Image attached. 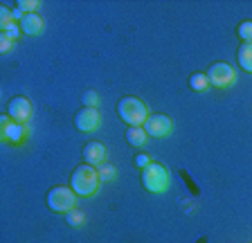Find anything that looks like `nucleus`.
I'll list each match as a JSON object with an SVG mask.
<instances>
[{
  "mask_svg": "<svg viewBox=\"0 0 252 243\" xmlns=\"http://www.w3.org/2000/svg\"><path fill=\"white\" fill-rule=\"evenodd\" d=\"M101 178L97 167H90V164H79L74 167V171L70 174V189L79 196V198H93L97 191H99Z\"/></svg>",
  "mask_w": 252,
  "mask_h": 243,
  "instance_id": "obj_1",
  "label": "nucleus"
},
{
  "mask_svg": "<svg viewBox=\"0 0 252 243\" xmlns=\"http://www.w3.org/2000/svg\"><path fill=\"white\" fill-rule=\"evenodd\" d=\"M149 115V106L135 95H126L117 101V117L126 126H144Z\"/></svg>",
  "mask_w": 252,
  "mask_h": 243,
  "instance_id": "obj_2",
  "label": "nucleus"
},
{
  "mask_svg": "<svg viewBox=\"0 0 252 243\" xmlns=\"http://www.w3.org/2000/svg\"><path fill=\"white\" fill-rule=\"evenodd\" d=\"M142 187L151 194H162V191L169 189V182H171V176H169V169L160 162H151L149 167H144L140 174Z\"/></svg>",
  "mask_w": 252,
  "mask_h": 243,
  "instance_id": "obj_3",
  "label": "nucleus"
},
{
  "mask_svg": "<svg viewBox=\"0 0 252 243\" xmlns=\"http://www.w3.org/2000/svg\"><path fill=\"white\" fill-rule=\"evenodd\" d=\"M77 198L79 196L70 187L57 185L47 189L45 203H47V210L54 212V214H68V212H72L77 207Z\"/></svg>",
  "mask_w": 252,
  "mask_h": 243,
  "instance_id": "obj_4",
  "label": "nucleus"
},
{
  "mask_svg": "<svg viewBox=\"0 0 252 243\" xmlns=\"http://www.w3.org/2000/svg\"><path fill=\"white\" fill-rule=\"evenodd\" d=\"M205 74H207V79H210V86H214V88H227V86H232L236 79L234 68H232L230 63H225V61H214Z\"/></svg>",
  "mask_w": 252,
  "mask_h": 243,
  "instance_id": "obj_5",
  "label": "nucleus"
},
{
  "mask_svg": "<svg viewBox=\"0 0 252 243\" xmlns=\"http://www.w3.org/2000/svg\"><path fill=\"white\" fill-rule=\"evenodd\" d=\"M0 133H2V142L23 144L27 138V124H18L9 115H2L0 117Z\"/></svg>",
  "mask_w": 252,
  "mask_h": 243,
  "instance_id": "obj_6",
  "label": "nucleus"
},
{
  "mask_svg": "<svg viewBox=\"0 0 252 243\" xmlns=\"http://www.w3.org/2000/svg\"><path fill=\"white\" fill-rule=\"evenodd\" d=\"M72 124H74V128L81 133H94L101 126L99 108H81V111H77L72 117Z\"/></svg>",
  "mask_w": 252,
  "mask_h": 243,
  "instance_id": "obj_7",
  "label": "nucleus"
},
{
  "mask_svg": "<svg viewBox=\"0 0 252 243\" xmlns=\"http://www.w3.org/2000/svg\"><path fill=\"white\" fill-rule=\"evenodd\" d=\"M144 128H147L149 138H167L173 131V122H171V117L164 115V113H156V115H149Z\"/></svg>",
  "mask_w": 252,
  "mask_h": 243,
  "instance_id": "obj_8",
  "label": "nucleus"
},
{
  "mask_svg": "<svg viewBox=\"0 0 252 243\" xmlns=\"http://www.w3.org/2000/svg\"><path fill=\"white\" fill-rule=\"evenodd\" d=\"M7 115L14 122H18V124H27L32 117V101L25 95L11 97L9 104H7Z\"/></svg>",
  "mask_w": 252,
  "mask_h": 243,
  "instance_id": "obj_9",
  "label": "nucleus"
},
{
  "mask_svg": "<svg viewBox=\"0 0 252 243\" xmlns=\"http://www.w3.org/2000/svg\"><path fill=\"white\" fill-rule=\"evenodd\" d=\"M81 155H84V164L97 167V164H101L106 160V147L99 142V140H90V142L84 144Z\"/></svg>",
  "mask_w": 252,
  "mask_h": 243,
  "instance_id": "obj_10",
  "label": "nucleus"
},
{
  "mask_svg": "<svg viewBox=\"0 0 252 243\" xmlns=\"http://www.w3.org/2000/svg\"><path fill=\"white\" fill-rule=\"evenodd\" d=\"M21 32L25 34V36H41V34L45 32V21H43V16L38 11H34V14H23Z\"/></svg>",
  "mask_w": 252,
  "mask_h": 243,
  "instance_id": "obj_11",
  "label": "nucleus"
},
{
  "mask_svg": "<svg viewBox=\"0 0 252 243\" xmlns=\"http://www.w3.org/2000/svg\"><path fill=\"white\" fill-rule=\"evenodd\" d=\"M124 140L131 144V147L142 149L144 144H147V140H149V133H147V128L144 126H126Z\"/></svg>",
  "mask_w": 252,
  "mask_h": 243,
  "instance_id": "obj_12",
  "label": "nucleus"
},
{
  "mask_svg": "<svg viewBox=\"0 0 252 243\" xmlns=\"http://www.w3.org/2000/svg\"><path fill=\"white\" fill-rule=\"evenodd\" d=\"M236 61L241 65L243 72L252 74V43H241L236 50Z\"/></svg>",
  "mask_w": 252,
  "mask_h": 243,
  "instance_id": "obj_13",
  "label": "nucleus"
},
{
  "mask_svg": "<svg viewBox=\"0 0 252 243\" xmlns=\"http://www.w3.org/2000/svg\"><path fill=\"white\" fill-rule=\"evenodd\" d=\"M189 88L194 90V92H205V90L210 88V79H207V74L205 72H191L187 79Z\"/></svg>",
  "mask_w": 252,
  "mask_h": 243,
  "instance_id": "obj_14",
  "label": "nucleus"
},
{
  "mask_svg": "<svg viewBox=\"0 0 252 243\" xmlns=\"http://www.w3.org/2000/svg\"><path fill=\"white\" fill-rule=\"evenodd\" d=\"M236 36L243 43H252V21H241L236 25Z\"/></svg>",
  "mask_w": 252,
  "mask_h": 243,
  "instance_id": "obj_15",
  "label": "nucleus"
},
{
  "mask_svg": "<svg viewBox=\"0 0 252 243\" xmlns=\"http://www.w3.org/2000/svg\"><path fill=\"white\" fill-rule=\"evenodd\" d=\"M65 221H68V225H72V227H81L84 225V221H86V216H84V212L79 210V207H74L72 212L65 214Z\"/></svg>",
  "mask_w": 252,
  "mask_h": 243,
  "instance_id": "obj_16",
  "label": "nucleus"
},
{
  "mask_svg": "<svg viewBox=\"0 0 252 243\" xmlns=\"http://www.w3.org/2000/svg\"><path fill=\"white\" fill-rule=\"evenodd\" d=\"M0 27H2V34L9 38H18V34H21V23H16V21H9V23H0Z\"/></svg>",
  "mask_w": 252,
  "mask_h": 243,
  "instance_id": "obj_17",
  "label": "nucleus"
},
{
  "mask_svg": "<svg viewBox=\"0 0 252 243\" xmlns=\"http://www.w3.org/2000/svg\"><path fill=\"white\" fill-rule=\"evenodd\" d=\"M16 9L23 11V14H34V9H41V2H36V0H18Z\"/></svg>",
  "mask_w": 252,
  "mask_h": 243,
  "instance_id": "obj_18",
  "label": "nucleus"
},
{
  "mask_svg": "<svg viewBox=\"0 0 252 243\" xmlns=\"http://www.w3.org/2000/svg\"><path fill=\"white\" fill-rule=\"evenodd\" d=\"M81 101H84V108H97L99 106V95L94 90H86L81 95Z\"/></svg>",
  "mask_w": 252,
  "mask_h": 243,
  "instance_id": "obj_19",
  "label": "nucleus"
},
{
  "mask_svg": "<svg viewBox=\"0 0 252 243\" xmlns=\"http://www.w3.org/2000/svg\"><path fill=\"white\" fill-rule=\"evenodd\" d=\"M97 171H99L101 182H104V180H113V178H115V167H110V164H101Z\"/></svg>",
  "mask_w": 252,
  "mask_h": 243,
  "instance_id": "obj_20",
  "label": "nucleus"
},
{
  "mask_svg": "<svg viewBox=\"0 0 252 243\" xmlns=\"http://www.w3.org/2000/svg\"><path fill=\"white\" fill-rule=\"evenodd\" d=\"M133 164H135L137 169H144V167H149L151 164V158H149V153H135V158H133Z\"/></svg>",
  "mask_w": 252,
  "mask_h": 243,
  "instance_id": "obj_21",
  "label": "nucleus"
},
{
  "mask_svg": "<svg viewBox=\"0 0 252 243\" xmlns=\"http://www.w3.org/2000/svg\"><path fill=\"white\" fill-rule=\"evenodd\" d=\"M14 38H9V36H5V34H0V52H9L11 48H14Z\"/></svg>",
  "mask_w": 252,
  "mask_h": 243,
  "instance_id": "obj_22",
  "label": "nucleus"
}]
</instances>
